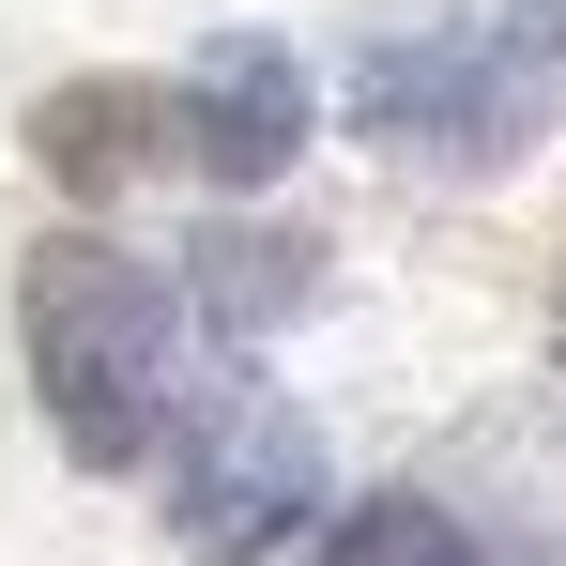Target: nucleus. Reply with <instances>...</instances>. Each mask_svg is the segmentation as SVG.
Segmentation results:
<instances>
[{"label": "nucleus", "instance_id": "f257e3e1", "mask_svg": "<svg viewBox=\"0 0 566 566\" xmlns=\"http://www.w3.org/2000/svg\"><path fill=\"white\" fill-rule=\"evenodd\" d=\"M15 322H31V398H46V429H62L93 474H138L154 429L185 413V306L138 276L123 245L62 230V245H31Z\"/></svg>", "mask_w": 566, "mask_h": 566}, {"label": "nucleus", "instance_id": "f03ea898", "mask_svg": "<svg viewBox=\"0 0 566 566\" xmlns=\"http://www.w3.org/2000/svg\"><path fill=\"white\" fill-rule=\"evenodd\" d=\"M552 107H566V0H490V15L398 31L353 62V123L382 154H444V169L521 154Z\"/></svg>", "mask_w": 566, "mask_h": 566}, {"label": "nucleus", "instance_id": "7ed1b4c3", "mask_svg": "<svg viewBox=\"0 0 566 566\" xmlns=\"http://www.w3.org/2000/svg\"><path fill=\"white\" fill-rule=\"evenodd\" d=\"M169 444V536H185L199 566H261L322 505V429L291 413V398H199V413H169L154 429Z\"/></svg>", "mask_w": 566, "mask_h": 566}, {"label": "nucleus", "instance_id": "20e7f679", "mask_svg": "<svg viewBox=\"0 0 566 566\" xmlns=\"http://www.w3.org/2000/svg\"><path fill=\"white\" fill-rule=\"evenodd\" d=\"M306 123H322V93H306V62H291L276 31H214L185 62V93H169V138H185L214 185H276L291 154H306Z\"/></svg>", "mask_w": 566, "mask_h": 566}, {"label": "nucleus", "instance_id": "39448f33", "mask_svg": "<svg viewBox=\"0 0 566 566\" xmlns=\"http://www.w3.org/2000/svg\"><path fill=\"white\" fill-rule=\"evenodd\" d=\"M31 154L77 199H107V185H138V169L169 154V93H154V77H77V93L31 107Z\"/></svg>", "mask_w": 566, "mask_h": 566}, {"label": "nucleus", "instance_id": "423d86ee", "mask_svg": "<svg viewBox=\"0 0 566 566\" xmlns=\"http://www.w3.org/2000/svg\"><path fill=\"white\" fill-rule=\"evenodd\" d=\"M306 276H322V261H306V230H261V214H214V230L185 245V291H199V322H214V337L291 322V306H306Z\"/></svg>", "mask_w": 566, "mask_h": 566}, {"label": "nucleus", "instance_id": "0eeeda50", "mask_svg": "<svg viewBox=\"0 0 566 566\" xmlns=\"http://www.w3.org/2000/svg\"><path fill=\"white\" fill-rule=\"evenodd\" d=\"M322 566H474V536H460V505L382 490V505H353V521H337V552H322Z\"/></svg>", "mask_w": 566, "mask_h": 566}]
</instances>
